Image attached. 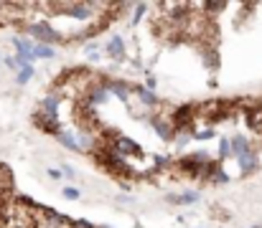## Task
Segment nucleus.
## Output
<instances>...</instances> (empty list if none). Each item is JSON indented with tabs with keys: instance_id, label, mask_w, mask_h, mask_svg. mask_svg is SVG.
I'll list each match as a JSON object with an SVG mask.
<instances>
[{
	"instance_id": "27",
	"label": "nucleus",
	"mask_w": 262,
	"mask_h": 228,
	"mask_svg": "<svg viewBox=\"0 0 262 228\" xmlns=\"http://www.w3.org/2000/svg\"><path fill=\"white\" fill-rule=\"evenodd\" d=\"M49 177L51 180H61V170L59 167H49Z\"/></svg>"
},
{
	"instance_id": "12",
	"label": "nucleus",
	"mask_w": 262,
	"mask_h": 228,
	"mask_svg": "<svg viewBox=\"0 0 262 228\" xmlns=\"http://www.w3.org/2000/svg\"><path fill=\"white\" fill-rule=\"evenodd\" d=\"M125 38H120V36H115V38H110V43H107V53H110V58H115V61H125Z\"/></svg>"
},
{
	"instance_id": "28",
	"label": "nucleus",
	"mask_w": 262,
	"mask_h": 228,
	"mask_svg": "<svg viewBox=\"0 0 262 228\" xmlns=\"http://www.w3.org/2000/svg\"><path fill=\"white\" fill-rule=\"evenodd\" d=\"M145 89L155 91V76H148V81H145Z\"/></svg>"
},
{
	"instance_id": "22",
	"label": "nucleus",
	"mask_w": 262,
	"mask_h": 228,
	"mask_svg": "<svg viewBox=\"0 0 262 228\" xmlns=\"http://www.w3.org/2000/svg\"><path fill=\"white\" fill-rule=\"evenodd\" d=\"M69 228H97L94 223H89L87 218H71V226Z\"/></svg>"
},
{
	"instance_id": "1",
	"label": "nucleus",
	"mask_w": 262,
	"mask_h": 228,
	"mask_svg": "<svg viewBox=\"0 0 262 228\" xmlns=\"http://www.w3.org/2000/svg\"><path fill=\"white\" fill-rule=\"evenodd\" d=\"M23 28H26L28 36H33V43H46V46H51V43H59V41H61V33H59V30H56L46 18L23 23Z\"/></svg>"
},
{
	"instance_id": "20",
	"label": "nucleus",
	"mask_w": 262,
	"mask_h": 228,
	"mask_svg": "<svg viewBox=\"0 0 262 228\" xmlns=\"http://www.w3.org/2000/svg\"><path fill=\"white\" fill-rule=\"evenodd\" d=\"M148 8H150L148 3H135V5H133V23L143 21V15H145V10H148Z\"/></svg>"
},
{
	"instance_id": "8",
	"label": "nucleus",
	"mask_w": 262,
	"mask_h": 228,
	"mask_svg": "<svg viewBox=\"0 0 262 228\" xmlns=\"http://www.w3.org/2000/svg\"><path fill=\"white\" fill-rule=\"evenodd\" d=\"M133 94L138 97V101L145 106V109H155V106H158V97H155V91L145 89L143 84H133Z\"/></svg>"
},
{
	"instance_id": "5",
	"label": "nucleus",
	"mask_w": 262,
	"mask_h": 228,
	"mask_svg": "<svg viewBox=\"0 0 262 228\" xmlns=\"http://www.w3.org/2000/svg\"><path fill=\"white\" fill-rule=\"evenodd\" d=\"M150 119V127H153V132L161 137V140H166V142H171L173 137H176V127H173V122H171V117H161V114H150L148 117Z\"/></svg>"
},
{
	"instance_id": "14",
	"label": "nucleus",
	"mask_w": 262,
	"mask_h": 228,
	"mask_svg": "<svg viewBox=\"0 0 262 228\" xmlns=\"http://www.w3.org/2000/svg\"><path fill=\"white\" fill-rule=\"evenodd\" d=\"M168 201L171 203H176V205H194L199 201V193L196 190H183L178 195H168Z\"/></svg>"
},
{
	"instance_id": "7",
	"label": "nucleus",
	"mask_w": 262,
	"mask_h": 228,
	"mask_svg": "<svg viewBox=\"0 0 262 228\" xmlns=\"http://www.w3.org/2000/svg\"><path fill=\"white\" fill-rule=\"evenodd\" d=\"M229 145H232V157H244L250 155V152H255L252 142L247 140L244 134H237V137H229Z\"/></svg>"
},
{
	"instance_id": "6",
	"label": "nucleus",
	"mask_w": 262,
	"mask_h": 228,
	"mask_svg": "<svg viewBox=\"0 0 262 228\" xmlns=\"http://www.w3.org/2000/svg\"><path fill=\"white\" fill-rule=\"evenodd\" d=\"M33 125L41 129V132H46V134H59L64 127H61V122L56 119V117H49V114H43V112H36L33 114Z\"/></svg>"
},
{
	"instance_id": "16",
	"label": "nucleus",
	"mask_w": 262,
	"mask_h": 228,
	"mask_svg": "<svg viewBox=\"0 0 262 228\" xmlns=\"http://www.w3.org/2000/svg\"><path fill=\"white\" fill-rule=\"evenodd\" d=\"M204 64H206L209 71L219 69V58H216V49H204Z\"/></svg>"
},
{
	"instance_id": "24",
	"label": "nucleus",
	"mask_w": 262,
	"mask_h": 228,
	"mask_svg": "<svg viewBox=\"0 0 262 228\" xmlns=\"http://www.w3.org/2000/svg\"><path fill=\"white\" fill-rule=\"evenodd\" d=\"M64 198H69V201H79L82 190L79 188H64Z\"/></svg>"
},
{
	"instance_id": "25",
	"label": "nucleus",
	"mask_w": 262,
	"mask_h": 228,
	"mask_svg": "<svg viewBox=\"0 0 262 228\" xmlns=\"http://www.w3.org/2000/svg\"><path fill=\"white\" fill-rule=\"evenodd\" d=\"M87 53H89L92 61H97L99 58V43H87Z\"/></svg>"
},
{
	"instance_id": "32",
	"label": "nucleus",
	"mask_w": 262,
	"mask_h": 228,
	"mask_svg": "<svg viewBox=\"0 0 262 228\" xmlns=\"http://www.w3.org/2000/svg\"><path fill=\"white\" fill-rule=\"evenodd\" d=\"M252 228H260V226H252Z\"/></svg>"
},
{
	"instance_id": "15",
	"label": "nucleus",
	"mask_w": 262,
	"mask_h": 228,
	"mask_svg": "<svg viewBox=\"0 0 262 228\" xmlns=\"http://www.w3.org/2000/svg\"><path fill=\"white\" fill-rule=\"evenodd\" d=\"M54 46L46 43H33V58H54Z\"/></svg>"
},
{
	"instance_id": "2",
	"label": "nucleus",
	"mask_w": 262,
	"mask_h": 228,
	"mask_svg": "<svg viewBox=\"0 0 262 228\" xmlns=\"http://www.w3.org/2000/svg\"><path fill=\"white\" fill-rule=\"evenodd\" d=\"M209 162H211V160H209L206 152H196V155H186V157L178 160V170L188 173L191 177H201Z\"/></svg>"
},
{
	"instance_id": "26",
	"label": "nucleus",
	"mask_w": 262,
	"mask_h": 228,
	"mask_svg": "<svg viewBox=\"0 0 262 228\" xmlns=\"http://www.w3.org/2000/svg\"><path fill=\"white\" fill-rule=\"evenodd\" d=\"M194 137H196V140H211V137H214V129L206 127V129H201V132H194Z\"/></svg>"
},
{
	"instance_id": "21",
	"label": "nucleus",
	"mask_w": 262,
	"mask_h": 228,
	"mask_svg": "<svg viewBox=\"0 0 262 228\" xmlns=\"http://www.w3.org/2000/svg\"><path fill=\"white\" fill-rule=\"evenodd\" d=\"M209 182H229V175L222 170V165L216 167V170L211 173V177H209Z\"/></svg>"
},
{
	"instance_id": "4",
	"label": "nucleus",
	"mask_w": 262,
	"mask_h": 228,
	"mask_svg": "<svg viewBox=\"0 0 262 228\" xmlns=\"http://www.w3.org/2000/svg\"><path fill=\"white\" fill-rule=\"evenodd\" d=\"M110 150L115 152V155H120L122 160H125V157H140V155H143V147H140L135 140L125 137V134L115 137V140L110 142Z\"/></svg>"
},
{
	"instance_id": "31",
	"label": "nucleus",
	"mask_w": 262,
	"mask_h": 228,
	"mask_svg": "<svg viewBox=\"0 0 262 228\" xmlns=\"http://www.w3.org/2000/svg\"><path fill=\"white\" fill-rule=\"evenodd\" d=\"M97 228H107V226H97Z\"/></svg>"
},
{
	"instance_id": "3",
	"label": "nucleus",
	"mask_w": 262,
	"mask_h": 228,
	"mask_svg": "<svg viewBox=\"0 0 262 228\" xmlns=\"http://www.w3.org/2000/svg\"><path fill=\"white\" fill-rule=\"evenodd\" d=\"M99 79V84L107 89V94H112V97H117L120 101H130V97H133V84L130 81H125V79H110V76H97Z\"/></svg>"
},
{
	"instance_id": "23",
	"label": "nucleus",
	"mask_w": 262,
	"mask_h": 228,
	"mask_svg": "<svg viewBox=\"0 0 262 228\" xmlns=\"http://www.w3.org/2000/svg\"><path fill=\"white\" fill-rule=\"evenodd\" d=\"M153 160H155V162H153V165H155V167H158V170H166V167H171V160H168V157H166V155H155V157H153Z\"/></svg>"
},
{
	"instance_id": "29",
	"label": "nucleus",
	"mask_w": 262,
	"mask_h": 228,
	"mask_svg": "<svg viewBox=\"0 0 262 228\" xmlns=\"http://www.w3.org/2000/svg\"><path fill=\"white\" fill-rule=\"evenodd\" d=\"M61 173H64L66 177H74V175H77V173H74V167H69V165H64V170H61Z\"/></svg>"
},
{
	"instance_id": "17",
	"label": "nucleus",
	"mask_w": 262,
	"mask_h": 228,
	"mask_svg": "<svg viewBox=\"0 0 262 228\" xmlns=\"http://www.w3.org/2000/svg\"><path fill=\"white\" fill-rule=\"evenodd\" d=\"M232 157V145H229V137H219V162Z\"/></svg>"
},
{
	"instance_id": "13",
	"label": "nucleus",
	"mask_w": 262,
	"mask_h": 228,
	"mask_svg": "<svg viewBox=\"0 0 262 228\" xmlns=\"http://www.w3.org/2000/svg\"><path fill=\"white\" fill-rule=\"evenodd\" d=\"M13 46H16V51L18 56L28 58V61H33V41H28V38H13Z\"/></svg>"
},
{
	"instance_id": "30",
	"label": "nucleus",
	"mask_w": 262,
	"mask_h": 228,
	"mask_svg": "<svg viewBox=\"0 0 262 228\" xmlns=\"http://www.w3.org/2000/svg\"><path fill=\"white\" fill-rule=\"evenodd\" d=\"M5 66H8V69H18V66H16V58H5Z\"/></svg>"
},
{
	"instance_id": "18",
	"label": "nucleus",
	"mask_w": 262,
	"mask_h": 228,
	"mask_svg": "<svg viewBox=\"0 0 262 228\" xmlns=\"http://www.w3.org/2000/svg\"><path fill=\"white\" fill-rule=\"evenodd\" d=\"M194 8H199V10H204V13H222V10L227 8V3H199V5H194Z\"/></svg>"
},
{
	"instance_id": "11",
	"label": "nucleus",
	"mask_w": 262,
	"mask_h": 228,
	"mask_svg": "<svg viewBox=\"0 0 262 228\" xmlns=\"http://www.w3.org/2000/svg\"><path fill=\"white\" fill-rule=\"evenodd\" d=\"M107 89L102 86V84H92L89 86V91H87V101H89L92 106H99V104H105L107 101Z\"/></svg>"
},
{
	"instance_id": "19",
	"label": "nucleus",
	"mask_w": 262,
	"mask_h": 228,
	"mask_svg": "<svg viewBox=\"0 0 262 228\" xmlns=\"http://www.w3.org/2000/svg\"><path fill=\"white\" fill-rule=\"evenodd\" d=\"M31 79H33V66H26V69H21V71H18V76H16V81H18L21 86H26Z\"/></svg>"
},
{
	"instance_id": "10",
	"label": "nucleus",
	"mask_w": 262,
	"mask_h": 228,
	"mask_svg": "<svg viewBox=\"0 0 262 228\" xmlns=\"http://www.w3.org/2000/svg\"><path fill=\"white\" fill-rule=\"evenodd\" d=\"M59 106H61V99L56 97V94H49V97H43V99H41V109H38V112H43V114H49V117H56V119H59Z\"/></svg>"
},
{
	"instance_id": "9",
	"label": "nucleus",
	"mask_w": 262,
	"mask_h": 228,
	"mask_svg": "<svg viewBox=\"0 0 262 228\" xmlns=\"http://www.w3.org/2000/svg\"><path fill=\"white\" fill-rule=\"evenodd\" d=\"M237 165H239V175H252L260 167L257 152H250V155H244V157H237Z\"/></svg>"
}]
</instances>
